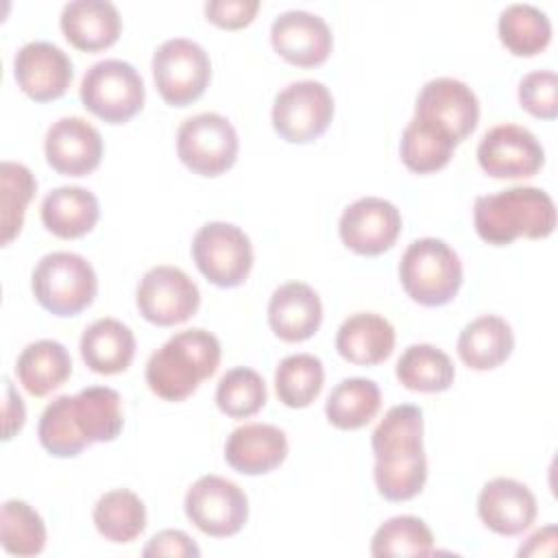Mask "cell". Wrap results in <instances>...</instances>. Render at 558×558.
Segmentation results:
<instances>
[{"label":"cell","instance_id":"8fae6325","mask_svg":"<svg viewBox=\"0 0 558 558\" xmlns=\"http://www.w3.org/2000/svg\"><path fill=\"white\" fill-rule=\"evenodd\" d=\"M192 259L201 275L218 288H235L253 268V244L231 222H207L192 240Z\"/></svg>","mask_w":558,"mask_h":558},{"label":"cell","instance_id":"8992f818","mask_svg":"<svg viewBox=\"0 0 558 558\" xmlns=\"http://www.w3.org/2000/svg\"><path fill=\"white\" fill-rule=\"evenodd\" d=\"M37 303L54 316H76L98 292L94 266L78 253L54 251L44 255L31 277Z\"/></svg>","mask_w":558,"mask_h":558},{"label":"cell","instance_id":"1f68e13d","mask_svg":"<svg viewBox=\"0 0 558 558\" xmlns=\"http://www.w3.org/2000/svg\"><path fill=\"white\" fill-rule=\"evenodd\" d=\"M453 377L451 357L434 344H412L397 360V379L414 392H442Z\"/></svg>","mask_w":558,"mask_h":558},{"label":"cell","instance_id":"4dcf8cb0","mask_svg":"<svg viewBox=\"0 0 558 558\" xmlns=\"http://www.w3.org/2000/svg\"><path fill=\"white\" fill-rule=\"evenodd\" d=\"M94 525L111 543H131L146 527V506L129 488L109 490L94 506Z\"/></svg>","mask_w":558,"mask_h":558},{"label":"cell","instance_id":"83f0119b","mask_svg":"<svg viewBox=\"0 0 558 558\" xmlns=\"http://www.w3.org/2000/svg\"><path fill=\"white\" fill-rule=\"evenodd\" d=\"M20 384L33 397H46L72 375V357L57 340H37L22 349L15 362Z\"/></svg>","mask_w":558,"mask_h":558},{"label":"cell","instance_id":"7402d4cb","mask_svg":"<svg viewBox=\"0 0 558 558\" xmlns=\"http://www.w3.org/2000/svg\"><path fill=\"white\" fill-rule=\"evenodd\" d=\"M323 323V303L316 290L303 281L279 286L268 301V325L283 342L312 338Z\"/></svg>","mask_w":558,"mask_h":558},{"label":"cell","instance_id":"d4e9b609","mask_svg":"<svg viewBox=\"0 0 558 558\" xmlns=\"http://www.w3.org/2000/svg\"><path fill=\"white\" fill-rule=\"evenodd\" d=\"M98 218V198L78 185L54 187L41 201V222L61 240L83 238L96 227Z\"/></svg>","mask_w":558,"mask_h":558},{"label":"cell","instance_id":"e575fe53","mask_svg":"<svg viewBox=\"0 0 558 558\" xmlns=\"http://www.w3.org/2000/svg\"><path fill=\"white\" fill-rule=\"evenodd\" d=\"M434 551V534L423 519L401 514L384 521L371 541V554L384 556H429Z\"/></svg>","mask_w":558,"mask_h":558},{"label":"cell","instance_id":"d590c367","mask_svg":"<svg viewBox=\"0 0 558 558\" xmlns=\"http://www.w3.org/2000/svg\"><path fill=\"white\" fill-rule=\"evenodd\" d=\"M216 405L231 418H246L266 405V384L262 375L248 366L227 371L216 386Z\"/></svg>","mask_w":558,"mask_h":558},{"label":"cell","instance_id":"ba28073f","mask_svg":"<svg viewBox=\"0 0 558 558\" xmlns=\"http://www.w3.org/2000/svg\"><path fill=\"white\" fill-rule=\"evenodd\" d=\"M78 94L89 113L109 124H124L142 111L146 87L129 61L102 59L85 72Z\"/></svg>","mask_w":558,"mask_h":558},{"label":"cell","instance_id":"ffe728a7","mask_svg":"<svg viewBox=\"0 0 558 558\" xmlns=\"http://www.w3.org/2000/svg\"><path fill=\"white\" fill-rule=\"evenodd\" d=\"M538 512L534 493L519 480L495 477L486 482L477 497L482 523L501 536H517L530 530Z\"/></svg>","mask_w":558,"mask_h":558},{"label":"cell","instance_id":"3957f363","mask_svg":"<svg viewBox=\"0 0 558 558\" xmlns=\"http://www.w3.org/2000/svg\"><path fill=\"white\" fill-rule=\"evenodd\" d=\"M473 225L477 235L493 246H508L517 238L541 240L554 233L556 207L551 196L532 185H514L475 198Z\"/></svg>","mask_w":558,"mask_h":558},{"label":"cell","instance_id":"277c9868","mask_svg":"<svg viewBox=\"0 0 558 558\" xmlns=\"http://www.w3.org/2000/svg\"><path fill=\"white\" fill-rule=\"evenodd\" d=\"M220 364L218 338L201 327L168 338L146 362V384L163 401L187 399Z\"/></svg>","mask_w":558,"mask_h":558},{"label":"cell","instance_id":"74e56055","mask_svg":"<svg viewBox=\"0 0 558 558\" xmlns=\"http://www.w3.org/2000/svg\"><path fill=\"white\" fill-rule=\"evenodd\" d=\"M399 155L408 170L416 174H429L440 168H445L453 155V146L440 142L438 137L423 131L412 120L401 133L399 142Z\"/></svg>","mask_w":558,"mask_h":558},{"label":"cell","instance_id":"ac0fdd59","mask_svg":"<svg viewBox=\"0 0 558 558\" xmlns=\"http://www.w3.org/2000/svg\"><path fill=\"white\" fill-rule=\"evenodd\" d=\"M13 74L28 98L50 102L68 92L74 65L59 46L50 41H28L13 59Z\"/></svg>","mask_w":558,"mask_h":558},{"label":"cell","instance_id":"44dd1931","mask_svg":"<svg viewBox=\"0 0 558 558\" xmlns=\"http://www.w3.org/2000/svg\"><path fill=\"white\" fill-rule=\"evenodd\" d=\"M288 456L286 432L268 423H246L235 427L225 442L227 464L242 475H264L275 471Z\"/></svg>","mask_w":558,"mask_h":558},{"label":"cell","instance_id":"5bb4252c","mask_svg":"<svg viewBox=\"0 0 558 558\" xmlns=\"http://www.w3.org/2000/svg\"><path fill=\"white\" fill-rule=\"evenodd\" d=\"M140 314L157 325L172 327L192 318L201 305L198 286L177 266H153L137 286Z\"/></svg>","mask_w":558,"mask_h":558},{"label":"cell","instance_id":"f1b7e54d","mask_svg":"<svg viewBox=\"0 0 558 558\" xmlns=\"http://www.w3.org/2000/svg\"><path fill=\"white\" fill-rule=\"evenodd\" d=\"M501 44L517 57H534L551 41V22L545 11L534 4H508L497 20Z\"/></svg>","mask_w":558,"mask_h":558},{"label":"cell","instance_id":"4316f807","mask_svg":"<svg viewBox=\"0 0 558 558\" xmlns=\"http://www.w3.org/2000/svg\"><path fill=\"white\" fill-rule=\"evenodd\" d=\"M514 349V333L506 318L495 314L466 323L458 338V355L473 371H493L504 364Z\"/></svg>","mask_w":558,"mask_h":558},{"label":"cell","instance_id":"4fadbf2b","mask_svg":"<svg viewBox=\"0 0 558 558\" xmlns=\"http://www.w3.org/2000/svg\"><path fill=\"white\" fill-rule=\"evenodd\" d=\"M187 519L207 536L227 538L238 534L248 519L246 493L220 475L198 477L185 493Z\"/></svg>","mask_w":558,"mask_h":558},{"label":"cell","instance_id":"ab89813d","mask_svg":"<svg viewBox=\"0 0 558 558\" xmlns=\"http://www.w3.org/2000/svg\"><path fill=\"white\" fill-rule=\"evenodd\" d=\"M259 11L257 0H209L205 4V15L211 24L235 31L248 26Z\"/></svg>","mask_w":558,"mask_h":558},{"label":"cell","instance_id":"603a6c76","mask_svg":"<svg viewBox=\"0 0 558 558\" xmlns=\"http://www.w3.org/2000/svg\"><path fill=\"white\" fill-rule=\"evenodd\" d=\"M61 31L76 50L98 52L118 41L122 17L107 0H72L61 11Z\"/></svg>","mask_w":558,"mask_h":558},{"label":"cell","instance_id":"b9f144b4","mask_svg":"<svg viewBox=\"0 0 558 558\" xmlns=\"http://www.w3.org/2000/svg\"><path fill=\"white\" fill-rule=\"evenodd\" d=\"M26 418V410L22 397L15 392L9 377H4V440H11L15 432L22 429Z\"/></svg>","mask_w":558,"mask_h":558},{"label":"cell","instance_id":"484cf974","mask_svg":"<svg viewBox=\"0 0 558 558\" xmlns=\"http://www.w3.org/2000/svg\"><path fill=\"white\" fill-rule=\"evenodd\" d=\"M81 357L98 375L124 373L135 357V336L118 318H98L81 336Z\"/></svg>","mask_w":558,"mask_h":558},{"label":"cell","instance_id":"f546056e","mask_svg":"<svg viewBox=\"0 0 558 558\" xmlns=\"http://www.w3.org/2000/svg\"><path fill=\"white\" fill-rule=\"evenodd\" d=\"M381 405L379 386L366 377H349L333 386L327 397L325 414L327 421L338 429H360L375 414Z\"/></svg>","mask_w":558,"mask_h":558},{"label":"cell","instance_id":"7c38bea8","mask_svg":"<svg viewBox=\"0 0 558 558\" xmlns=\"http://www.w3.org/2000/svg\"><path fill=\"white\" fill-rule=\"evenodd\" d=\"M272 129L290 144L318 140L333 118V96L320 81L286 85L272 102Z\"/></svg>","mask_w":558,"mask_h":558},{"label":"cell","instance_id":"836d02e7","mask_svg":"<svg viewBox=\"0 0 558 558\" xmlns=\"http://www.w3.org/2000/svg\"><path fill=\"white\" fill-rule=\"evenodd\" d=\"M0 541L11 556H37L46 547V525L39 512L22 499L2 504Z\"/></svg>","mask_w":558,"mask_h":558},{"label":"cell","instance_id":"52a82bcc","mask_svg":"<svg viewBox=\"0 0 558 558\" xmlns=\"http://www.w3.org/2000/svg\"><path fill=\"white\" fill-rule=\"evenodd\" d=\"M477 120L480 100L473 89L458 78H432L416 96L412 122L453 148L475 131Z\"/></svg>","mask_w":558,"mask_h":558},{"label":"cell","instance_id":"5b68a950","mask_svg":"<svg viewBox=\"0 0 558 558\" xmlns=\"http://www.w3.org/2000/svg\"><path fill=\"white\" fill-rule=\"evenodd\" d=\"M399 279L412 301L425 307H440L462 286V262L445 240L421 238L401 255Z\"/></svg>","mask_w":558,"mask_h":558},{"label":"cell","instance_id":"60d3db41","mask_svg":"<svg viewBox=\"0 0 558 558\" xmlns=\"http://www.w3.org/2000/svg\"><path fill=\"white\" fill-rule=\"evenodd\" d=\"M146 558L150 556H170V558H198V545L181 530H161L146 543L144 551Z\"/></svg>","mask_w":558,"mask_h":558},{"label":"cell","instance_id":"6da1fadb","mask_svg":"<svg viewBox=\"0 0 558 558\" xmlns=\"http://www.w3.org/2000/svg\"><path fill=\"white\" fill-rule=\"evenodd\" d=\"M122 399L109 386H89L52 399L41 412L37 436L54 458H76L94 442H111L122 432Z\"/></svg>","mask_w":558,"mask_h":558},{"label":"cell","instance_id":"e0dca14e","mask_svg":"<svg viewBox=\"0 0 558 558\" xmlns=\"http://www.w3.org/2000/svg\"><path fill=\"white\" fill-rule=\"evenodd\" d=\"M270 44L288 63L314 68L327 61L333 48V35L320 15L292 9L275 17L270 26Z\"/></svg>","mask_w":558,"mask_h":558},{"label":"cell","instance_id":"8d00e7d4","mask_svg":"<svg viewBox=\"0 0 558 558\" xmlns=\"http://www.w3.org/2000/svg\"><path fill=\"white\" fill-rule=\"evenodd\" d=\"M0 181H2V218H0L2 246H7L22 231L26 205L37 192V179L24 163L2 161Z\"/></svg>","mask_w":558,"mask_h":558},{"label":"cell","instance_id":"cb8c5ba5","mask_svg":"<svg viewBox=\"0 0 558 558\" xmlns=\"http://www.w3.org/2000/svg\"><path fill=\"white\" fill-rule=\"evenodd\" d=\"M395 327L375 312L349 316L336 333V351L355 366H375L390 357L395 349Z\"/></svg>","mask_w":558,"mask_h":558},{"label":"cell","instance_id":"f35d334b","mask_svg":"<svg viewBox=\"0 0 558 558\" xmlns=\"http://www.w3.org/2000/svg\"><path fill=\"white\" fill-rule=\"evenodd\" d=\"M519 105L541 120L558 116V76L551 70H536L519 83Z\"/></svg>","mask_w":558,"mask_h":558},{"label":"cell","instance_id":"d6a6232c","mask_svg":"<svg viewBox=\"0 0 558 558\" xmlns=\"http://www.w3.org/2000/svg\"><path fill=\"white\" fill-rule=\"evenodd\" d=\"M323 381V362L312 353L288 355L275 371L277 397L288 408H307L320 395Z\"/></svg>","mask_w":558,"mask_h":558},{"label":"cell","instance_id":"9a60e30c","mask_svg":"<svg viewBox=\"0 0 558 558\" xmlns=\"http://www.w3.org/2000/svg\"><path fill=\"white\" fill-rule=\"evenodd\" d=\"M477 163L493 179H525L543 168L545 150L530 129L497 124L482 135Z\"/></svg>","mask_w":558,"mask_h":558},{"label":"cell","instance_id":"d6986e66","mask_svg":"<svg viewBox=\"0 0 558 558\" xmlns=\"http://www.w3.org/2000/svg\"><path fill=\"white\" fill-rule=\"evenodd\" d=\"M44 153L48 166L59 174L85 177L100 166L102 137L83 118H59L46 133Z\"/></svg>","mask_w":558,"mask_h":558},{"label":"cell","instance_id":"2e32d148","mask_svg":"<svg viewBox=\"0 0 558 558\" xmlns=\"http://www.w3.org/2000/svg\"><path fill=\"white\" fill-rule=\"evenodd\" d=\"M338 233L347 248L357 255H381L401 233L399 209L379 196H364L344 207L338 220Z\"/></svg>","mask_w":558,"mask_h":558},{"label":"cell","instance_id":"9c48e42d","mask_svg":"<svg viewBox=\"0 0 558 558\" xmlns=\"http://www.w3.org/2000/svg\"><path fill=\"white\" fill-rule=\"evenodd\" d=\"M153 78L159 96L172 107H187L203 96L211 81V61L192 39H166L153 54Z\"/></svg>","mask_w":558,"mask_h":558},{"label":"cell","instance_id":"30bf717a","mask_svg":"<svg viewBox=\"0 0 558 558\" xmlns=\"http://www.w3.org/2000/svg\"><path fill=\"white\" fill-rule=\"evenodd\" d=\"M240 150L233 124L214 111L192 116L177 131V155L185 168L201 177H218L227 172Z\"/></svg>","mask_w":558,"mask_h":558},{"label":"cell","instance_id":"7a4b0ae2","mask_svg":"<svg viewBox=\"0 0 558 558\" xmlns=\"http://www.w3.org/2000/svg\"><path fill=\"white\" fill-rule=\"evenodd\" d=\"M375 486L388 501L416 497L427 482L423 449V410L412 403L392 405L371 434Z\"/></svg>","mask_w":558,"mask_h":558}]
</instances>
